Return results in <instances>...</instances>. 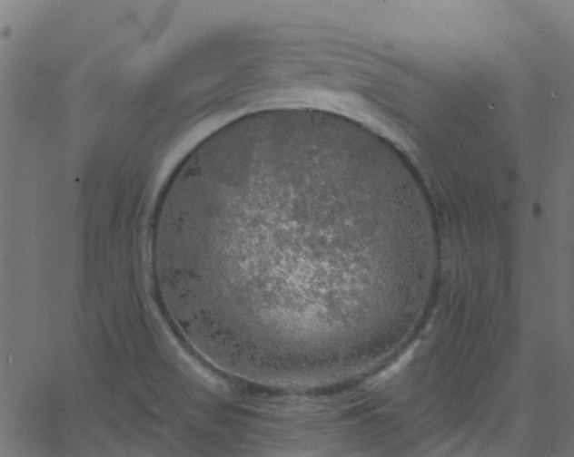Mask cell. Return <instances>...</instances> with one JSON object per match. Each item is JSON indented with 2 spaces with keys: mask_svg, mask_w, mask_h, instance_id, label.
<instances>
[{
  "mask_svg": "<svg viewBox=\"0 0 574 457\" xmlns=\"http://www.w3.org/2000/svg\"><path fill=\"white\" fill-rule=\"evenodd\" d=\"M173 219L234 309L269 280L241 316L282 278L297 315L328 309L338 258L392 246L401 228L391 186L373 165L297 132L240 141L190 167Z\"/></svg>",
  "mask_w": 574,
  "mask_h": 457,
  "instance_id": "obj_1",
  "label": "cell"
}]
</instances>
